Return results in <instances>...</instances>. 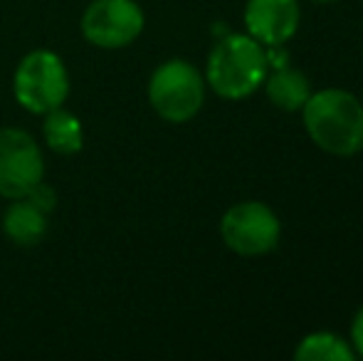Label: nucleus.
<instances>
[{"mask_svg": "<svg viewBox=\"0 0 363 361\" xmlns=\"http://www.w3.org/2000/svg\"><path fill=\"white\" fill-rule=\"evenodd\" d=\"M48 216L40 206H35L28 196L13 198L3 213V231L13 243L25 248L38 245L48 233Z\"/></svg>", "mask_w": 363, "mask_h": 361, "instance_id": "1a4fd4ad", "label": "nucleus"}, {"mask_svg": "<svg viewBox=\"0 0 363 361\" xmlns=\"http://www.w3.org/2000/svg\"><path fill=\"white\" fill-rule=\"evenodd\" d=\"M45 159L38 141L23 129H0V196L23 198L43 181Z\"/></svg>", "mask_w": 363, "mask_h": 361, "instance_id": "0eeeda50", "label": "nucleus"}, {"mask_svg": "<svg viewBox=\"0 0 363 361\" xmlns=\"http://www.w3.org/2000/svg\"><path fill=\"white\" fill-rule=\"evenodd\" d=\"M314 3H336V0H314Z\"/></svg>", "mask_w": 363, "mask_h": 361, "instance_id": "2eb2a0df", "label": "nucleus"}, {"mask_svg": "<svg viewBox=\"0 0 363 361\" xmlns=\"http://www.w3.org/2000/svg\"><path fill=\"white\" fill-rule=\"evenodd\" d=\"M148 101L161 119L186 124L206 101V79L188 60H168L148 79Z\"/></svg>", "mask_w": 363, "mask_h": 361, "instance_id": "7ed1b4c3", "label": "nucleus"}, {"mask_svg": "<svg viewBox=\"0 0 363 361\" xmlns=\"http://www.w3.org/2000/svg\"><path fill=\"white\" fill-rule=\"evenodd\" d=\"M15 99L30 114H48L65 104L69 94V72L52 50H33L18 62L13 77Z\"/></svg>", "mask_w": 363, "mask_h": 361, "instance_id": "20e7f679", "label": "nucleus"}, {"mask_svg": "<svg viewBox=\"0 0 363 361\" xmlns=\"http://www.w3.org/2000/svg\"><path fill=\"white\" fill-rule=\"evenodd\" d=\"M269 70L264 45L252 35H225L208 55L206 82L223 99H245L259 89Z\"/></svg>", "mask_w": 363, "mask_h": 361, "instance_id": "f03ea898", "label": "nucleus"}, {"mask_svg": "<svg viewBox=\"0 0 363 361\" xmlns=\"http://www.w3.org/2000/svg\"><path fill=\"white\" fill-rule=\"evenodd\" d=\"M144 23L136 0H91L82 15V35L94 48L121 50L144 33Z\"/></svg>", "mask_w": 363, "mask_h": 361, "instance_id": "423d86ee", "label": "nucleus"}, {"mask_svg": "<svg viewBox=\"0 0 363 361\" xmlns=\"http://www.w3.org/2000/svg\"><path fill=\"white\" fill-rule=\"evenodd\" d=\"M296 361H354L356 352L344 337L334 332L306 334L294 349Z\"/></svg>", "mask_w": 363, "mask_h": 361, "instance_id": "f8f14e48", "label": "nucleus"}, {"mask_svg": "<svg viewBox=\"0 0 363 361\" xmlns=\"http://www.w3.org/2000/svg\"><path fill=\"white\" fill-rule=\"evenodd\" d=\"M220 235L233 252L242 257L267 255L277 248L282 226L267 203L242 201L235 203L220 218Z\"/></svg>", "mask_w": 363, "mask_h": 361, "instance_id": "39448f33", "label": "nucleus"}, {"mask_svg": "<svg viewBox=\"0 0 363 361\" xmlns=\"http://www.w3.org/2000/svg\"><path fill=\"white\" fill-rule=\"evenodd\" d=\"M28 198L35 203V206H40L45 213H52L55 211V203H57V196H55V191L48 186V183L40 181L38 186L33 188V191L28 193Z\"/></svg>", "mask_w": 363, "mask_h": 361, "instance_id": "ddd939ff", "label": "nucleus"}, {"mask_svg": "<svg viewBox=\"0 0 363 361\" xmlns=\"http://www.w3.org/2000/svg\"><path fill=\"white\" fill-rule=\"evenodd\" d=\"M304 129L321 151L354 156L363 149V104L346 89H321L301 106Z\"/></svg>", "mask_w": 363, "mask_h": 361, "instance_id": "f257e3e1", "label": "nucleus"}, {"mask_svg": "<svg viewBox=\"0 0 363 361\" xmlns=\"http://www.w3.org/2000/svg\"><path fill=\"white\" fill-rule=\"evenodd\" d=\"M264 89L267 96L277 109L282 111H301L311 94V82L301 70L279 67L269 77H264Z\"/></svg>", "mask_w": 363, "mask_h": 361, "instance_id": "9d476101", "label": "nucleus"}, {"mask_svg": "<svg viewBox=\"0 0 363 361\" xmlns=\"http://www.w3.org/2000/svg\"><path fill=\"white\" fill-rule=\"evenodd\" d=\"M43 136L45 144L55 151V154H77L84 144V129H82L79 116L67 111L65 106L48 111L43 121Z\"/></svg>", "mask_w": 363, "mask_h": 361, "instance_id": "9b49d317", "label": "nucleus"}, {"mask_svg": "<svg viewBox=\"0 0 363 361\" xmlns=\"http://www.w3.org/2000/svg\"><path fill=\"white\" fill-rule=\"evenodd\" d=\"M351 347H354L356 357L363 359V307L356 312L354 324H351Z\"/></svg>", "mask_w": 363, "mask_h": 361, "instance_id": "4468645a", "label": "nucleus"}, {"mask_svg": "<svg viewBox=\"0 0 363 361\" xmlns=\"http://www.w3.org/2000/svg\"><path fill=\"white\" fill-rule=\"evenodd\" d=\"M299 3L296 0H247L245 28L264 48L284 45L299 28Z\"/></svg>", "mask_w": 363, "mask_h": 361, "instance_id": "6e6552de", "label": "nucleus"}]
</instances>
